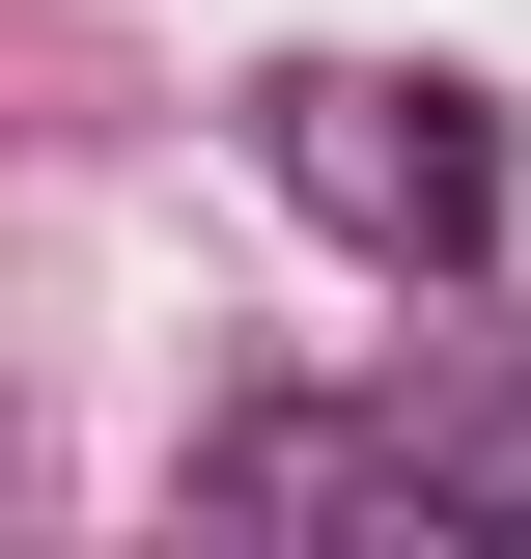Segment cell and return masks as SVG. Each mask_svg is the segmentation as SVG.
<instances>
[{
  "label": "cell",
  "mask_w": 531,
  "mask_h": 559,
  "mask_svg": "<svg viewBox=\"0 0 531 559\" xmlns=\"http://www.w3.org/2000/svg\"><path fill=\"white\" fill-rule=\"evenodd\" d=\"M252 168L335 224V252H392V280L504 252V84H448V57H280L252 84Z\"/></svg>",
  "instance_id": "cell-1"
},
{
  "label": "cell",
  "mask_w": 531,
  "mask_h": 559,
  "mask_svg": "<svg viewBox=\"0 0 531 559\" xmlns=\"http://www.w3.org/2000/svg\"><path fill=\"white\" fill-rule=\"evenodd\" d=\"M197 503H224V532H335V503H392V532H420V448H392V419H224Z\"/></svg>",
  "instance_id": "cell-2"
},
{
  "label": "cell",
  "mask_w": 531,
  "mask_h": 559,
  "mask_svg": "<svg viewBox=\"0 0 531 559\" xmlns=\"http://www.w3.org/2000/svg\"><path fill=\"white\" fill-rule=\"evenodd\" d=\"M392 448H420V532H531V364H475V392H420Z\"/></svg>",
  "instance_id": "cell-3"
}]
</instances>
